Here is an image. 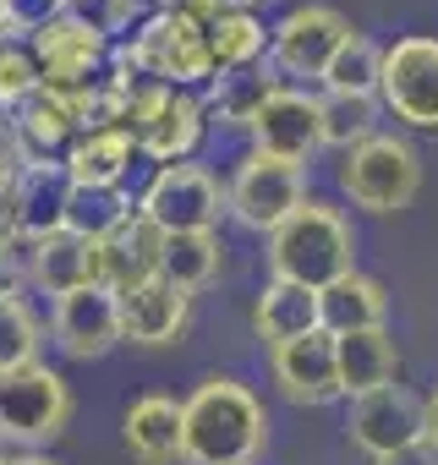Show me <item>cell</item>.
I'll return each instance as SVG.
<instances>
[{
    "mask_svg": "<svg viewBox=\"0 0 438 465\" xmlns=\"http://www.w3.org/2000/svg\"><path fill=\"white\" fill-rule=\"evenodd\" d=\"M269 443L264 400L214 372L181 400V465H253Z\"/></svg>",
    "mask_w": 438,
    "mask_h": 465,
    "instance_id": "obj_1",
    "label": "cell"
},
{
    "mask_svg": "<svg viewBox=\"0 0 438 465\" xmlns=\"http://www.w3.org/2000/svg\"><path fill=\"white\" fill-rule=\"evenodd\" d=\"M345 274H356V236L340 208L307 197L280 230H269V280L329 291Z\"/></svg>",
    "mask_w": 438,
    "mask_h": 465,
    "instance_id": "obj_2",
    "label": "cell"
},
{
    "mask_svg": "<svg viewBox=\"0 0 438 465\" xmlns=\"http://www.w3.org/2000/svg\"><path fill=\"white\" fill-rule=\"evenodd\" d=\"M340 192L367 213H400L422 192V159L405 137L378 132L362 148L340 153Z\"/></svg>",
    "mask_w": 438,
    "mask_h": 465,
    "instance_id": "obj_3",
    "label": "cell"
},
{
    "mask_svg": "<svg viewBox=\"0 0 438 465\" xmlns=\"http://www.w3.org/2000/svg\"><path fill=\"white\" fill-rule=\"evenodd\" d=\"M121 61L132 66V72H143V77H154V83H164V88H208V77H214V61H208V34L186 17V12H154L137 34H132V45L121 50Z\"/></svg>",
    "mask_w": 438,
    "mask_h": 465,
    "instance_id": "obj_4",
    "label": "cell"
},
{
    "mask_svg": "<svg viewBox=\"0 0 438 465\" xmlns=\"http://www.w3.org/2000/svg\"><path fill=\"white\" fill-rule=\"evenodd\" d=\"M72 421V389L55 367L28 361L17 372H0V438L45 449Z\"/></svg>",
    "mask_w": 438,
    "mask_h": 465,
    "instance_id": "obj_5",
    "label": "cell"
},
{
    "mask_svg": "<svg viewBox=\"0 0 438 465\" xmlns=\"http://www.w3.org/2000/svg\"><path fill=\"white\" fill-rule=\"evenodd\" d=\"M307 203V170L302 164H285L274 153H247L225 186V213L247 230H258V236H269V230H280L296 208Z\"/></svg>",
    "mask_w": 438,
    "mask_h": 465,
    "instance_id": "obj_6",
    "label": "cell"
},
{
    "mask_svg": "<svg viewBox=\"0 0 438 465\" xmlns=\"http://www.w3.org/2000/svg\"><path fill=\"white\" fill-rule=\"evenodd\" d=\"M378 104L416 132H438V39L405 34L383 50Z\"/></svg>",
    "mask_w": 438,
    "mask_h": 465,
    "instance_id": "obj_7",
    "label": "cell"
},
{
    "mask_svg": "<svg viewBox=\"0 0 438 465\" xmlns=\"http://www.w3.org/2000/svg\"><path fill=\"white\" fill-rule=\"evenodd\" d=\"M137 213L159 224L164 236H186V230H214L225 219V186H219L203 164H159L154 181L137 197Z\"/></svg>",
    "mask_w": 438,
    "mask_h": 465,
    "instance_id": "obj_8",
    "label": "cell"
},
{
    "mask_svg": "<svg viewBox=\"0 0 438 465\" xmlns=\"http://www.w3.org/2000/svg\"><path fill=\"white\" fill-rule=\"evenodd\" d=\"M351 34H356V28H351L334 6H296V12H285V17L269 28V61H274L285 77L324 83L329 61L340 55V45H345Z\"/></svg>",
    "mask_w": 438,
    "mask_h": 465,
    "instance_id": "obj_9",
    "label": "cell"
},
{
    "mask_svg": "<svg viewBox=\"0 0 438 465\" xmlns=\"http://www.w3.org/2000/svg\"><path fill=\"white\" fill-rule=\"evenodd\" d=\"M28 50L39 61V88H50V94H77V88L99 83L105 55H110V45L99 34H88L83 23H72V17H55L50 28H39L28 39Z\"/></svg>",
    "mask_w": 438,
    "mask_h": 465,
    "instance_id": "obj_10",
    "label": "cell"
},
{
    "mask_svg": "<svg viewBox=\"0 0 438 465\" xmlns=\"http://www.w3.org/2000/svg\"><path fill=\"white\" fill-rule=\"evenodd\" d=\"M422 394H411L405 383H389V389H373L362 400H351V416H345V438L367 454V460H383L405 443L422 438Z\"/></svg>",
    "mask_w": 438,
    "mask_h": 465,
    "instance_id": "obj_11",
    "label": "cell"
},
{
    "mask_svg": "<svg viewBox=\"0 0 438 465\" xmlns=\"http://www.w3.org/2000/svg\"><path fill=\"white\" fill-rule=\"evenodd\" d=\"M50 334L72 361H99L105 351L121 345V302L110 285H83L72 296L55 302L50 312Z\"/></svg>",
    "mask_w": 438,
    "mask_h": 465,
    "instance_id": "obj_12",
    "label": "cell"
},
{
    "mask_svg": "<svg viewBox=\"0 0 438 465\" xmlns=\"http://www.w3.org/2000/svg\"><path fill=\"white\" fill-rule=\"evenodd\" d=\"M269 372H274V389L291 400V405H334L340 400V367H334V334L313 329L302 340H285L269 351Z\"/></svg>",
    "mask_w": 438,
    "mask_h": 465,
    "instance_id": "obj_13",
    "label": "cell"
},
{
    "mask_svg": "<svg viewBox=\"0 0 438 465\" xmlns=\"http://www.w3.org/2000/svg\"><path fill=\"white\" fill-rule=\"evenodd\" d=\"M253 148L307 170V159L324 148V132H318V94H307V88H274L269 104H264L258 121H253Z\"/></svg>",
    "mask_w": 438,
    "mask_h": 465,
    "instance_id": "obj_14",
    "label": "cell"
},
{
    "mask_svg": "<svg viewBox=\"0 0 438 465\" xmlns=\"http://www.w3.org/2000/svg\"><path fill=\"white\" fill-rule=\"evenodd\" d=\"M115 302H121V340H126V345L159 351V345H175V340L186 334V323H192V296L175 291L164 274H154V280L121 291Z\"/></svg>",
    "mask_w": 438,
    "mask_h": 465,
    "instance_id": "obj_15",
    "label": "cell"
},
{
    "mask_svg": "<svg viewBox=\"0 0 438 465\" xmlns=\"http://www.w3.org/2000/svg\"><path fill=\"white\" fill-rule=\"evenodd\" d=\"M28 285L55 302L83 285H99V242H83L72 230H50V236L28 242Z\"/></svg>",
    "mask_w": 438,
    "mask_h": 465,
    "instance_id": "obj_16",
    "label": "cell"
},
{
    "mask_svg": "<svg viewBox=\"0 0 438 465\" xmlns=\"http://www.w3.org/2000/svg\"><path fill=\"white\" fill-rule=\"evenodd\" d=\"M159 258H164V230L148 224L143 213H132V219H121L110 236L99 242V285H110L121 296V291L154 280Z\"/></svg>",
    "mask_w": 438,
    "mask_h": 465,
    "instance_id": "obj_17",
    "label": "cell"
},
{
    "mask_svg": "<svg viewBox=\"0 0 438 465\" xmlns=\"http://www.w3.org/2000/svg\"><path fill=\"white\" fill-rule=\"evenodd\" d=\"M334 367H340V394L362 400L373 389L400 383V351L389 329H356V334H334Z\"/></svg>",
    "mask_w": 438,
    "mask_h": 465,
    "instance_id": "obj_18",
    "label": "cell"
},
{
    "mask_svg": "<svg viewBox=\"0 0 438 465\" xmlns=\"http://www.w3.org/2000/svg\"><path fill=\"white\" fill-rule=\"evenodd\" d=\"M121 443L137 465H175L181 460V400L143 394L121 421Z\"/></svg>",
    "mask_w": 438,
    "mask_h": 465,
    "instance_id": "obj_19",
    "label": "cell"
},
{
    "mask_svg": "<svg viewBox=\"0 0 438 465\" xmlns=\"http://www.w3.org/2000/svg\"><path fill=\"white\" fill-rule=\"evenodd\" d=\"M66 192H72L66 159H28V164H23V175H17L23 242H39V236H50V230H61V219H66Z\"/></svg>",
    "mask_w": 438,
    "mask_h": 465,
    "instance_id": "obj_20",
    "label": "cell"
},
{
    "mask_svg": "<svg viewBox=\"0 0 438 465\" xmlns=\"http://www.w3.org/2000/svg\"><path fill=\"white\" fill-rule=\"evenodd\" d=\"M318 329V291L307 285H285V280H269L253 302V334L274 351L285 340H302Z\"/></svg>",
    "mask_w": 438,
    "mask_h": 465,
    "instance_id": "obj_21",
    "label": "cell"
},
{
    "mask_svg": "<svg viewBox=\"0 0 438 465\" xmlns=\"http://www.w3.org/2000/svg\"><path fill=\"white\" fill-rule=\"evenodd\" d=\"M389 296L367 274H345L329 291H318V329L324 334H356V329H383Z\"/></svg>",
    "mask_w": 438,
    "mask_h": 465,
    "instance_id": "obj_22",
    "label": "cell"
},
{
    "mask_svg": "<svg viewBox=\"0 0 438 465\" xmlns=\"http://www.w3.org/2000/svg\"><path fill=\"white\" fill-rule=\"evenodd\" d=\"M274 88H280V77L269 66L219 72V77H208V110L225 121V126H236V132H253V121H258V110L269 104Z\"/></svg>",
    "mask_w": 438,
    "mask_h": 465,
    "instance_id": "obj_23",
    "label": "cell"
},
{
    "mask_svg": "<svg viewBox=\"0 0 438 465\" xmlns=\"http://www.w3.org/2000/svg\"><path fill=\"white\" fill-rule=\"evenodd\" d=\"M219 269H225V247H219L214 230H186V236H164L159 274H164L175 291L197 296V291H208V285L219 280Z\"/></svg>",
    "mask_w": 438,
    "mask_h": 465,
    "instance_id": "obj_24",
    "label": "cell"
},
{
    "mask_svg": "<svg viewBox=\"0 0 438 465\" xmlns=\"http://www.w3.org/2000/svg\"><path fill=\"white\" fill-rule=\"evenodd\" d=\"M137 159V143L126 132H83L66 153L72 186H121Z\"/></svg>",
    "mask_w": 438,
    "mask_h": 465,
    "instance_id": "obj_25",
    "label": "cell"
},
{
    "mask_svg": "<svg viewBox=\"0 0 438 465\" xmlns=\"http://www.w3.org/2000/svg\"><path fill=\"white\" fill-rule=\"evenodd\" d=\"M378 94H318V132H324V148H362L367 137H378Z\"/></svg>",
    "mask_w": 438,
    "mask_h": 465,
    "instance_id": "obj_26",
    "label": "cell"
},
{
    "mask_svg": "<svg viewBox=\"0 0 438 465\" xmlns=\"http://www.w3.org/2000/svg\"><path fill=\"white\" fill-rule=\"evenodd\" d=\"M132 213H137V203L126 197V186H72L61 230H72V236H83V242H105L110 230L121 219H132Z\"/></svg>",
    "mask_w": 438,
    "mask_h": 465,
    "instance_id": "obj_27",
    "label": "cell"
},
{
    "mask_svg": "<svg viewBox=\"0 0 438 465\" xmlns=\"http://www.w3.org/2000/svg\"><path fill=\"white\" fill-rule=\"evenodd\" d=\"M269 50V28L253 17V12H219L214 28H208V61H214V77L219 72H242V66H258Z\"/></svg>",
    "mask_w": 438,
    "mask_h": 465,
    "instance_id": "obj_28",
    "label": "cell"
},
{
    "mask_svg": "<svg viewBox=\"0 0 438 465\" xmlns=\"http://www.w3.org/2000/svg\"><path fill=\"white\" fill-rule=\"evenodd\" d=\"M45 345V323L23 296H0V372H17L28 361H39Z\"/></svg>",
    "mask_w": 438,
    "mask_h": 465,
    "instance_id": "obj_29",
    "label": "cell"
},
{
    "mask_svg": "<svg viewBox=\"0 0 438 465\" xmlns=\"http://www.w3.org/2000/svg\"><path fill=\"white\" fill-rule=\"evenodd\" d=\"M378 72H383V50L367 34H351L324 72V94H378Z\"/></svg>",
    "mask_w": 438,
    "mask_h": 465,
    "instance_id": "obj_30",
    "label": "cell"
},
{
    "mask_svg": "<svg viewBox=\"0 0 438 465\" xmlns=\"http://www.w3.org/2000/svg\"><path fill=\"white\" fill-rule=\"evenodd\" d=\"M39 88V61L17 34H0V115H12Z\"/></svg>",
    "mask_w": 438,
    "mask_h": 465,
    "instance_id": "obj_31",
    "label": "cell"
},
{
    "mask_svg": "<svg viewBox=\"0 0 438 465\" xmlns=\"http://www.w3.org/2000/svg\"><path fill=\"white\" fill-rule=\"evenodd\" d=\"M132 12H137V0H66V17L83 23L88 34H99L105 45L132 23Z\"/></svg>",
    "mask_w": 438,
    "mask_h": 465,
    "instance_id": "obj_32",
    "label": "cell"
},
{
    "mask_svg": "<svg viewBox=\"0 0 438 465\" xmlns=\"http://www.w3.org/2000/svg\"><path fill=\"white\" fill-rule=\"evenodd\" d=\"M55 17H66V0H6V34H39Z\"/></svg>",
    "mask_w": 438,
    "mask_h": 465,
    "instance_id": "obj_33",
    "label": "cell"
},
{
    "mask_svg": "<svg viewBox=\"0 0 438 465\" xmlns=\"http://www.w3.org/2000/svg\"><path fill=\"white\" fill-rule=\"evenodd\" d=\"M23 164H28V148H23V137H17V121L0 115V181H17Z\"/></svg>",
    "mask_w": 438,
    "mask_h": 465,
    "instance_id": "obj_34",
    "label": "cell"
},
{
    "mask_svg": "<svg viewBox=\"0 0 438 465\" xmlns=\"http://www.w3.org/2000/svg\"><path fill=\"white\" fill-rule=\"evenodd\" d=\"M28 285V242L0 247V296H23Z\"/></svg>",
    "mask_w": 438,
    "mask_h": 465,
    "instance_id": "obj_35",
    "label": "cell"
},
{
    "mask_svg": "<svg viewBox=\"0 0 438 465\" xmlns=\"http://www.w3.org/2000/svg\"><path fill=\"white\" fill-rule=\"evenodd\" d=\"M23 242V213H17V181H0V247Z\"/></svg>",
    "mask_w": 438,
    "mask_h": 465,
    "instance_id": "obj_36",
    "label": "cell"
},
{
    "mask_svg": "<svg viewBox=\"0 0 438 465\" xmlns=\"http://www.w3.org/2000/svg\"><path fill=\"white\" fill-rule=\"evenodd\" d=\"M373 465H438V449L427 438H416V443H405V449H394V454H383Z\"/></svg>",
    "mask_w": 438,
    "mask_h": 465,
    "instance_id": "obj_37",
    "label": "cell"
},
{
    "mask_svg": "<svg viewBox=\"0 0 438 465\" xmlns=\"http://www.w3.org/2000/svg\"><path fill=\"white\" fill-rule=\"evenodd\" d=\"M422 438L438 449V389L427 394V405H422Z\"/></svg>",
    "mask_w": 438,
    "mask_h": 465,
    "instance_id": "obj_38",
    "label": "cell"
},
{
    "mask_svg": "<svg viewBox=\"0 0 438 465\" xmlns=\"http://www.w3.org/2000/svg\"><path fill=\"white\" fill-rule=\"evenodd\" d=\"M6 465H61V460H50V454H17V460H6Z\"/></svg>",
    "mask_w": 438,
    "mask_h": 465,
    "instance_id": "obj_39",
    "label": "cell"
},
{
    "mask_svg": "<svg viewBox=\"0 0 438 465\" xmlns=\"http://www.w3.org/2000/svg\"><path fill=\"white\" fill-rule=\"evenodd\" d=\"M219 6H225V12H253L258 0H219Z\"/></svg>",
    "mask_w": 438,
    "mask_h": 465,
    "instance_id": "obj_40",
    "label": "cell"
},
{
    "mask_svg": "<svg viewBox=\"0 0 438 465\" xmlns=\"http://www.w3.org/2000/svg\"><path fill=\"white\" fill-rule=\"evenodd\" d=\"M154 6H159V12H181V6H186V0H154Z\"/></svg>",
    "mask_w": 438,
    "mask_h": 465,
    "instance_id": "obj_41",
    "label": "cell"
},
{
    "mask_svg": "<svg viewBox=\"0 0 438 465\" xmlns=\"http://www.w3.org/2000/svg\"><path fill=\"white\" fill-rule=\"evenodd\" d=\"M0 34H6V0H0Z\"/></svg>",
    "mask_w": 438,
    "mask_h": 465,
    "instance_id": "obj_42",
    "label": "cell"
},
{
    "mask_svg": "<svg viewBox=\"0 0 438 465\" xmlns=\"http://www.w3.org/2000/svg\"><path fill=\"white\" fill-rule=\"evenodd\" d=\"M0 465H6V454H0Z\"/></svg>",
    "mask_w": 438,
    "mask_h": 465,
    "instance_id": "obj_43",
    "label": "cell"
}]
</instances>
